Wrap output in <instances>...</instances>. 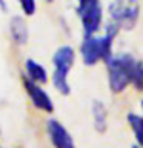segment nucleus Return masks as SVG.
Instances as JSON below:
<instances>
[{
  "label": "nucleus",
  "instance_id": "obj_1",
  "mask_svg": "<svg viewBox=\"0 0 143 148\" xmlns=\"http://www.w3.org/2000/svg\"><path fill=\"white\" fill-rule=\"evenodd\" d=\"M136 65L137 59L129 53H115L109 62L105 63L108 86L112 94H122L132 85Z\"/></svg>",
  "mask_w": 143,
  "mask_h": 148
},
{
  "label": "nucleus",
  "instance_id": "obj_3",
  "mask_svg": "<svg viewBox=\"0 0 143 148\" xmlns=\"http://www.w3.org/2000/svg\"><path fill=\"white\" fill-rule=\"evenodd\" d=\"M77 53L71 45H62L54 51L52 54V74H51V83L54 90L62 96L71 94V85H69V73L76 65Z\"/></svg>",
  "mask_w": 143,
  "mask_h": 148
},
{
  "label": "nucleus",
  "instance_id": "obj_6",
  "mask_svg": "<svg viewBox=\"0 0 143 148\" xmlns=\"http://www.w3.org/2000/svg\"><path fill=\"white\" fill-rule=\"evenodd\" d=\"M22 85H23V90L26 91V94H28L32 106L35 110L42 111V113H46V114L54 113L55 105H54L52 99H51L49 92L43 86L39 85V83H34L28 77L23 76V74H22Z\"/></svg>",
  "mask_w": 143,
  "mask_h": 148
},
{
  "label": "nucleus",
  "instance_id": "obj_7",
  "mask_svg": "<svg viewBox=\"0 0 143 148\" xmlns=\"http://www.w3.org/2000/svg\"><path fill=\"white\" fill-rule=\"evenodd\" d=\"M46 134L52 148H76V140L68 128L57 119L46 120Z\"/></svg>",
  "mask_w": 143,
  "mask_h": 148
},
{
  "label": "nucleus",
  "instance_id": "obj_14",
  "mask_svg": "<svg viewBox=\"0 0 143 148\" xmlns=\"http://www.w3.org/2000/svg\"><path fill=\"white\" fill-rule=\"evenodd\" d=\"M140 108H142V116H143V97H142V100H140Z\"/></svg>",
  "mask_w": 143,
  "mask_h": 148
},
{
  "label": "nucleus",
  "instance_id": "obj_5",
  "mask_svg": "<svg viewBox=\"0 0 143 148\" xmlns=\"http://www.w3.org/2000/svg\"><path fill=\"white\" fill-rule=\"evenodd\" d=\"M83 36H97L105 25V6L99 0H82L76 5Z\"/></svg>",
  "mask_w": 143,
  "mask_h": 148
},
{
  "label": "nucleus",
  "instance_id": "obj_11",
  "mask_svg": "<svg viewBox=\"0 0 143 148\" xmlns=\"http://www.w3.org/2000/svg\"><path fill=\"white\" fill-rule=\"evenodd\" d=\"M126 123L134 134L136 145L143 148V116L136 113V111H128L126 113Z\"/></svg>",
  "mask_w": 143,
  "mask_h": 148
},
{
  "label": "nucleus",
  "instance_id": "obj_2",
  "mask_svg": "<svg viewBox=\"0 0 143 148\" xmlns=\"http://www.w3.org/2000/svg\"><path fill=\"white\" fill-rule=\"evenodd\" d=\"M114 43L115 37L106 34H97V36H83V39L78 46L80 59L85 66H95L100 62H109L114 53Z\"/></svg>",
  "mask_w": 143,
  "mask_h": 148
},
{
  "label": "nucleus",
  "instance_id": "obj_10",
  "mask_svg": "<svg viewBox=\"0 0 143 148\" xmlns=\"http://www.w3.org/2000/svg\"><path fill=\"white\" fill-rule=\"evenodd\" d=\"M23 66H25V73H23V76L28 77L29 80H32L34 83H39V85H45V83H48L49 74H48L46 68L40 62H37V60H34V59H26Z\"/></svg>",
  "mask_w": 143,
  "mask_h": 148
},
{
  "label": "nucleus",
  "instance_id": "obj_15",
  "mask_svg": "<svg viewBox=\"0 0 143 148\" xmlns=\"http://www.w3.org/2000/svg\"><path fill=\"white\" fill-rule=\"evenodd\" d=\"M131 148H140V147H137V145H136V143H134V145H132Z\"/></svg>",
  "mask_w": 143,
  "mask_h": 148
},
{
  "label": "nucleus",
  "instance_id": "obj_13",
  "mask_svg": "<svg viewBox=\"0 0 143 148\" xmlns=\"http://www.w3.org/2000/svg\"><path fill=\"white\" fill-rule=\"evenodd\" d=\"M18 6H20L22 12L25 14L26 17L34 16L35 11H37V3L34 2V0H22V2L18 3Z\"/></svg>",
  "mask_w": 143,
  "mask_h": 148
},
{
  "label": "nucleus",
  "instance_id": "obj_9",
  "mask_svg": "<svg viewBox=\"0 0 143 148\" xmlns=\"http://www.w3.org/2000/svg\"><path fill=\"white\" fill-rule=\"evenodd\" d=\"M9 36H11V40L16 45L22 46L28 43V39H29V29H28V23L22 16H12L9 18Z\"/></svg>",
  "mask_w": 143,
  "mask_h": 148
},
{
  "label": "nucleus",
  "instance_id": "obj_12",
  "mask_svg": "<svg viewBox=\"0 0 143 148\" xmlns=\"http://www.w3.org/2000/svg\"><path fill=\"white\" fill-rule=\"evenodd\" d=\"M134 90L138 92H143V59L137 60L136 69H134V77H132V85Z\"/></svg>",
  "mask_w": 143,
  "mask_h": 148
},
{
  "label": "nucleus",
  "instance_id": "obj_8",
  "mask_svg": "<svg viewBox=\"0 0 143 148\" xmlns=\"http://www.w3.org/2000/svg\"><path fill=\"white\" fill-rule=\"evenodd\" d=\"M91 117H92V127L95 133L105 134L109 128V111L105 102L100 99H94L91 103Z\"/></svg>",
  "mask_w": 143,
  "mask_h": 148
},
{
  "label": "nucleus",
  "instance_id": "obj_4",
  "mask_svg": "<svg viewBox=\"0 0 143 148\" xmlns=\"http://www.w3.org/2000/svg\"><path fill=\"white\" fill-rule=\"evenodd\" d=\"M106 12L120 31H132L142 17V6L134 0H114L106 5Z\"/></svg>",
  "mask_w": 143,
  "mask_h": 148
}]
</instances>
